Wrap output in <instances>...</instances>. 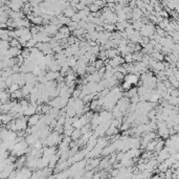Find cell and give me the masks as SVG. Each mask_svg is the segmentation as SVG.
<instances>
[{
    "instance_id": "6da1fadb",
    "label": "cell",
    "mask_w": 179,
    "mask_h": 179,
    "mask_svg": "<svg viewBox=\"0 0 179 179\" xmlns=\"http://www.w3.org/2000/svg\"><path fill=\"white\" fill-rule=\"evenodd\" d=\"M16 125V130L17 131H24L27 128V121L24 117H20V119H16L15 121Z\"/></svg>"
},
{
    "instance_id": "7a4b0ae2",
    "label": "cell",
    "mask_w": 179,
    "mask_h": 179,
    "mask_svg": "<svg viewBox=\"0 0 179 179\" xmlns=\"http://www.w3.org/2000/svg\"><path fill=\"white\" fill-rule=\"evenodd\" d=\"M138 80H139V74H128L125 75V77H124V81H125V82H128V83L131 84V85L137 84Z\"/></svg>"
},
{
    "instance_id": "3957f363",
    "label": "cell",
    "mask_w": 179,
    "mask_h": 179,
    "mask_svg": "<svg viewBox=\"0 0 179 179\" xmlns=\"http://www.w3.org/2000/svg\"><path fill=\"white\" fill-rule=\"evenodd\" d=\"M42 114H34L32 115V116L28 117L27 119V126L28 127H34L36 126V125L38 124V122H39L40 117H41Z\"/></svg>"
},
{
    "instance_id": "277c9868",
    "label": "cell",
    "mask_w": 179,
    "mask_h": 179,
    "mask_svg": "<svg viewBox=\"0 0 179 179\" xmlns=\"http://www.w3.org/2000/svg\"><path fill=\"white\" fill-rule=\"evenodd\" d=\"M68 168V164L67 162L65 161H58V164H57V166L55 167V172L57 174L58 173H62V172L66 171V169Z\"/></svg>"
},
{
    "instance_id": "5b68a950",
    "label": "cell",
    "mask_w": 179,
    "mask_h": 179,
    "mask_svg": "<svg viewBox=\"0 0 179 179\" xmlns=\"http://www.w3.org/2000/svg\"><path fill=\"white\" fill-rule=\"evenodd\" d=\"M60 75V72H55V71H49L45 74V81L46 82H53L58 79Z\"/></svg>"
},
{
    "instance_id": "8992f818",
    "label": "cell",
    "mask_w": 179,
    "mask_h": 179,
    "mask_svg": "<svg viewBox=\"0 0 179 179\" xmlns=\"http://www.w3.org/2000/svg\"><path fill=\"white\" fill-rule=\"evenodd\" d=\"M160 139V138H155V139L151 140L149 143L147 145V147H146V150L148 151V152H153L155 149V146H156L157 141H158Z\"/></svg>"
},
{
    "instance_id": "52a82bcc",
    "label": "cell",
    "mask_w": 179,
    "mask_h": 179,
    "mask_svg": "<svg viewBox=\"0 0 179 179\" xmlns=\"http://www.w3.org/2000/svg\"><path fill=\"white\" fill-rule=\"evenodd\" d=\"M152 57L154 58L155 61H157V62H160V61H164V56L162 55V53H159V51H153L152 53Z\"/></svg>"
},
{
    "instance_id": "ba28073f",
    "label": "cell",
    "mask_w": 179,
    "mask_h": 179,
    "mask_svg": "<svg viewBox=\"0 0 179 179\" xmlns=\"http://www.w3.org/2000/svg\"><path fill=\"white\" fill-rule=\"evenodd\" d=\"M119 55V50L117 49H108V50H106V56H107V58H111L113 59L114 57H116Z\"/></svg>"
},
{
    "instance_id": "9c48e42d",
    "label": "cell",
    "mask_w": 179,
    "mask_h": 179,
    "mask_svg": "<svg viewBox=\"0 0 179 179\" xmlns=\"http://www.w3.org/2000/svg\"><path fill=\"white\" fill-rule=\"evenodd\" d=\"M81 136H82L81 131L77 130V129H74V132H72V134L70 135V138H71V140H79Z\"/></svg>"
},
{
    "instance_id": "30bf717a",
    "label": "cell",
    "mask_w": 179,
    "mask_h": 179,
    "mask_svg": "<svg viewBox=\"0 0 179 179\" xmlns=\"http://www.w3.org/2000/svg\"><path fill=\"white\" fill-rule=\"evenodd\" d=\"M175 161H176V160L174 159L173 157H172V156H170L169 158H167L166 160H164V164H166V166L168 167V168H171V167H172V164H173Z\"/></svg>"
},
{
    "instance_id": "8fae6325",
    "label": "cell",
    "mask_w": 179,
    "mask_h": 179,
    "mask_svg": "<svg viewBox=\"0 0 179 179\" xmlns=\"http://www.w3.org/2000/svg\"><path fill=\"white\" fill-rule=\"evenodd\" d=\"M36 44H37V42L35 41V40L32 38V39H30L29 41H27V42H26V44H25V47L29 49V48H33V47L36 46Z\"/></svg>"
},
{
    "instance_id": "7c38bea8",
    "label": "cell",
    "mask_w": 179,
    "mask_h": 179,
    "mask_svg": "<svg viewBox=\"0 0 179 179\" xmlns=\"http://www.w3.org/2000/svg\"><path fill=\"white\" fill-rule=\"evenodd\" d=\"M9 46H11V47H19V46H20L18 39L14 38V39H11V40H9Z\"/></svg>"
},
{
    "instance_id": "4fadbf2b",
    "label": "cell",
    "mask_w": 179,
    "mask_h": 179,
    "mask_svg": "<svg viewBox=\"0 0 179 179\" xmlns=\"http://www.w3.org/2000/svg\"><path fill=\"white\" fill-rule=\"evenodd\" d=\"M157 166H158V171L160 172V173H164V172H166L167 170L169 169L168 167H167L166 164H164V162H160V164H158Z\"/></svg>"
},
{
    "instance_id": "5bb4252c",
    "label": "cell",
    "mask_w": 179,
    "mask_h": 179,
    "mask_svg": "<svg viewBox=\"0 0 179 179\" xmlns=\"http://www.w3.org/2000/svg\"><path fill=\"white\" fill-rule=\"evenodd\" d=\"M121 88L122 89V90H126V91H128L129 89H131L132 88V85L131 84H129L128 82H122V87Z\"/></svg>"
},
{
    "instance_id": "9a60e30c",
    "label": "cell",
    "mask_w": 179,
    "mask_h": 179,
    "mask_svg": "<svg viewBox=\"0 0 179 179\" xmlns=\"http://www.w3.org/2000/svg\"><path fill=\"white\" fill-rule=\"evenodd\" d=\"M88 9H89V12H91V13H98L100 8H98V6H96V5H94V4L92 3V4H90V5L88 6Z\"/></svg>"
},
{
    "instance_id": "2e32d148",
    "label": "cell",
    "mask_w": 179,
    "mask_h": 179,
    "mask_svg": "<svg viewBox=\"0 0 179 179\" xmlns=\"http://www.w3.org/2000/svg\"><path fill=\"white\" fill-rule=\"evenodd\" d=\"M19 90V85L18 84H12L11 86H9V92L13 93L15 92V91Z\"/></svg>"
},
{
    "instance_id": "e0dca14e",
    "label": "cell",
    "mask_w": 179,
    "mask_h": 179,
    "mask_svg": "<svg viewBox=\"0 0 179 179\" xmlns=\"http://www.w3.org/2000/svg\"><path fill=\"white\" fill-rule=\"evenodd\" d=\"M42 147H43V143H42L40 140H37V141H36V143H35V145H34V148H35V149H36V150H41V149H42Z\"/></svg>"
},
{
    "instance_id": "ac0fdd59",
    "label": "cell",
    "mask_w": 179,
    "mask_h": 179,
    "mask_svg": "<svg viewBox=\"0 0 179 179\" xmlns=\"http://www.w3.org/2000/svg\"><path fill=\"white\" fill-rule=\"evenodd\" d=\"M138 101H139V95H138V94H136V95L131 98V102L132 104H134V105H136V103H138Z\"/></svg>"
},
{
    "instance_id": "d6986e66",
    "label": "cell",
    "mask_w": 179,
    "mask_h": 179,
    "mask_svg": "<svg viewBox=\"0 0 179 179\" xmlns=\"http://www.w3.org/2000/svg\"><path fill=\"white\" fill-rule=\"evenodd\" d=\"M155 114H156V111H155V110H151L150 111V113L149 114H148V116L150 117V119H154V116H155Z\"/></svg>"
},
{
    "instance_id": "ffe728a7",
    "label": "cell",
    "mask_w": 179,
    "mask_h": 179,
    "mask_svg": "<svg viewBox=\"0 0 179 179\" xmlns=\"http://www.w3.org/2000/svg\"><path fill=\"white\" fill-rule=\"evenodd\" d=\"M117 175H119V170H116V169L112 170V171H111V176H112V177H116Z\"/></svg>"
},
{
    "instance_id": "44dd1931",
    "label": "cell",
    "mask_w": 179,
    "mask_h": 179,
    "mask_svg": "<svg viewBox=\"0 0 179 179\" xmlns=\"http://www.w3.org/2000/svg\"><path fill=\"white\" fill-rule=\"evenodd\" d=\"M92 179H101V173H96L95 175L92 176Z\"/></svg>"
},
{
    "instance_id": "7402d4cb",
    "label": "cell",
    "mask_w": 179,
    "mask_h": 179,
    "mask_svg": "<svg viewBox=\"0 0 179 179\" xmlns=\"http://www.w3.org/2000/svg\"><path fill=\"white\" fill-rule=\"evenodd\" d=\"M150 179H164V178H161V177H160L159 175H154V176H153L152 178H150Z\"/></svg>"
}]
</instances>
